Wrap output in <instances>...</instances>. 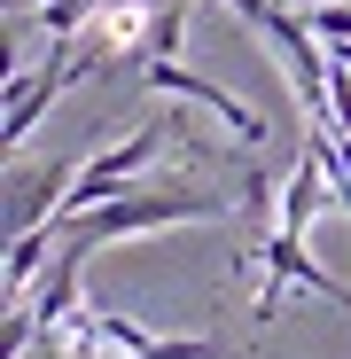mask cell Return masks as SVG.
<instances>
[{
  "label": "cell",
  "mask_w": 351,
  "mask_h": 359,
  "mask_svg": "<svg viewBox=\"0 0 351 359\" xmlns=\"http://www.w3.org/2000/svg\"><path fill=\"white\" fill-rule=\"evenodd\" d=\"M71 180H78V164H71V156H55L47 172H8V234H32V226H47L55 211H63Z\"/></svg>",
  "instance_id": "5b68a950"
},
{
  "label": "cell",
  "mask_w": 351,
  "mask_h": 359,
  "mask_svg": "<svg viewBox=\"0 0 351 359\" xmlns=\"http://www.w3.org/2000/svg\"><path fill=\"white\" fill-rule=\"evenodd\" d=\"M164 133H180V117H172V126H133L117 149L86 156V164H78V180H71V196H63V211H55V226H71V219L102 211L109 196H125V188H133V172H141V164L164 149Z\"/></svg>",
  "instance_id": "3957f363"
},
{
  "label": "cell",
  "mask_w": 351,
  "mask_h": 359,
  "mask_svg": "<svg viewBox=\"0 0 351 359\" xmlns=\"http://www.w3.org/2000/svg\"><path fill=\"white\" fill-rule=\"evenodd\" d=\"M250 266H258V320L281 313L289 289H312V297H328L336 313H351V289L305 250V234H289V226H266V234H258V243H250Z\"/></svg>",
  "instance_id": "7a4b0ae2"
},
{
  "label": "cell",
  "mask_w": 351,
  "mask_h": 359,
  "mask_svg": "<svg viewBox=\"0 0 351 359\" xmlns=\"http://www.w3.org/2000/svg\"><path fill=\"white\" fill-rule=\"evenodd\" d=\"M328 203H336V180H328V156H320V149L305 141L297 172L281 180V211H273V226H289V234H312Z\"/></svg>",
  "instance_id": "8992f818"
},
{
  "label": "cell",
  "mask_w": 351,
  "mask_h": 359,
  "mask_svg": "<svg viewBox=\"0 0 351 359\" xmlns=\"http://www.w3.org/2000/svg\"><path fill=\"white\" fill-rule=\"evenodd\" d=\"M141 86L149 94H180V102H195V109H211L219 126L242 141V149H266L273 141V126H266V109H250L242 94H226L219 79H203V71H188V63H141Z\"/></svg>",
  "instance_id": "277c9868"
},
{
  "label": "cell",
  "mask_w": 351,
  "mask_h": 359,
  "mask_svg": "<svg viewBox=\"0 0 351 359\" xmlns=\"http://www.w3.org/2000/svg\"><path fill=\"white\" fill-rule=\"evenodd\" d=\"M211 219H226V196H211V188H125V196H109L102 211L71 219L63 243H71L78 258H94V250H109V243H133V234H156V226H211Z\"/></svg>",
  "instance_id": "6da1fadb"
},
{
  "label": "cell",
  "mask_w": 351,
  "mask_h": 359,
  "mask_svg": "<svg viewBox=\"0 0 351 359\" xmlns=\"http://www.w3.org/2000/svg\"><path fill=\"white\" fill-rule=\"evenodd\" d=\"M39 359H78V351H63V344H55V351H39Z\"/></svg>",
  "instance_id": "9c48e42d"
},
{
  "label": "cell",
  "mask_w": 351,
  "mask_h": 359,
  "mask_svg": "<svg viewBox=\"0 0 351 359\" xmlns=\"http://www.w3.org/2000/svg\"><path fill=\"white\" fill-rule=\"evenodd\" d=\"M133 359H234L219 336H156L149 351H133Z\"/></svg>",
  "instance_id": "52a82bcc"
},
{
  "label": "cell",
  "mask_w": 351,
  "mask_h": 359,
  "mask_svg": "<svg viewBox=\"0 0 351 359\" xmlns=\"http://www.w3.org/2000/svg\"><path fill=\"white\" fill-rule=\"evenodd\" d=\"M8 8H16V16H24V8H47V0H8Z\"/></svg>",
  "instance_id": "ba28073f"
}]
</instances>
